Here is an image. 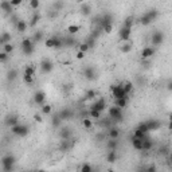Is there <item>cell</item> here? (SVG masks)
I'll list each match as a JSON object with an SVG mask.
<instances>
[{
  "label": "cell",
  "instance_id": "1",
  "mask_svg": "<svg viewBox=\"0 0 172 172\" xmlns=\"http://www.w3.org/2000/svg\"><path fill=\"white\" fill-rule=\"evenodd\" d=\"M15 156H12V155H7V156H4L1 159V164H3V169L5 172H11L12 168H14V164H15Z\"/></svg>",
  "mask_w": 172,
  "mask_h": 172
},
{
  "label": "cell",
  "instance_id": "2",
  "mask_svg": "<svg viewBox=\"0 0 172 172\" xmlns=\"http://www.w3.org/2000/svg\"><path fill=\"white\" fill-rule=\"evenodd\" d=\"M112 94H113L114 100H120V98H128V94L125 93V90L122 87V85H112Z\"/></svg>",
  "mask_w": 172,
  "mask_h": 172
},
{
  "label": "cell",
  "instance_id": "3",
  "mask_svg": "<svg viewBox=\"0 0 172 172\" xmlns=\"http://www.w3.org/2000/svg\"><path fill=\"white\" fill-rule=\"evenodd\" d=\"M11 132L14 133V134L20 136V137H24V136H27L28 134L30 129H28L27 125H20V124H18V125H15L14 128H11Z\"/></svg>",
  "mask_w": 172,
  "mask_h": 172
},
{
  "label": "cell",
  "instance_id": "4",
  "mask_svg": "<svg viewBox=\"0 0 172 172\" xmlns=\"http://www.w3.org/2000/svg\"><path fill=\"white\" fill-rule=\"evenodd\" d=\"M130 34H132V28H128L122 26L121 30L118 31V38H120L121 42H129L130 40Z\"/></svg>",
  "mask_w": 172,
  "mask_h": 172
},
{
  "label": "cell",
  "instance_id": "5",
  "mask_svg": "<svg viewBox=\"0 0 172 172\" xmlns=\"http://www.w3.org/2000/svg\"><path fill=\"white\" fill-rule=\"evenodd\" d=\"M109 117L121 121L122 120V109L121 108H118V106H116V105L109 108Z\"/></svg>",
  "mask_w": 172,
  "mask_h": 172
},
{
  "label": "cell",
  "instance_id": "6",
  "mask_svg": "<svg viewBox=\"0 0 172 172\" xmlns=\"http://www.w3.org/2000/svg\"><path fill=\"white\" fill-rule=\"evenodd\" d=\"M151 42L153 46H160L161 43L164 42V34L161 31H155L151 36Z\"/></svg>",
  "mask_w": 172,
  "mask_h": 172
},
{
  "label": "cell",
  "instance_id": "7",
  "mask_svg": "<svg viewBox=\"0 0 172 172\" xmlns=\"http://www.w3.org/2000/svg\"><path fill=\"white\" fill-rule=\"evenodd\" d=\"M53 69H54V63L51 62L50 59H43L42 62H40V70H42V73H44V74L50 73Z\"/></svg>",
  "mask_w": 172,
  "mask_h": 172
},
{
  "label": "cell",
  "instance_id": "8",
  "mask_svg": "<svg viewBox=\"0 0 172 172\" xmlns=\"http://www.w3.org/2000/svg\"><path fill=\"white\" fill-rule=\"evenodd\" d=\"M34 102L35 104H38V105H44V101H46V93L44 91H42V90H38V91H35V94H34Z\"/></svg>",
  "mask_w": 172,
  "mask_h": 172
},
{
  "label": "cell",
  "instance_id": "9",
  "mask_svg": "<svg viewBox=\"0 0 172 172\" xmlns=\"http://www.w3.org/2000/svg\"><path fill=\"white\" fill-rule=\"evenodd\" d=\"M105 108H106V102H105L104 98H100L97 102H94L93 105H91V110H97V112H100V113H101Z\"/></svg>",
  "mask_w": 172,
  "mask_h": 172
},
{
  "label": "cell",
  "instance_id": "10",
  "mask_svg": "<svg viewBox=\"0 0 172 172\" xmlns=\"http://www.w3.org/2000/svg\"><path fill=\"white\" fill-rule=\"evenodd\" d=\"M155 54V47H144L141 51V58L143 59H148Z\"/></svg>",
  "mask_w": 172,
  "mask_h": 172
},
{
  "label": "cell",
  "instance_id": "11",
  "mask_svg": "<svg viewBox=\"0 0 172 172\" xmlns=\"http://www.w3.org/2000/svg\"><path fill=\"white\" fill-rule=\"evenodd\" d=\"M143 141L141 139H136V137H132V147L136 151H143Z\"/></svg>",
  "mask_w": 172,
  "mask_h": 172
},
{
  "label": "cell",
  "instance_id": "12",
  "mask_svg": "<svg viewBox=\"0 0 172 172\" xmlns=\"http://www.w3.org/2000/svg\"><path fill=\"white\" fill-rule=\"evenodd\" d=\"M130 50H132V43H130V40H129V42H121V44H120V51H121L122 54H126V53H129Z\"/></svg>",
  "mask_w": 172,
  "mask_h": 172
},
{
  "label": "cell",
  "instance_id": "13",
  "mask_svg": "<svg viewBox=\"0 0 172 172\" xmlns=\"http://www.w3.org/2000/svg\"><path fill=\"white\" fill-rule=\"evenodd\" d=\"M27 27H28V24L26 20H18V22H16V30L19 32H24L27 30Z\"/></svg>",
  "mask_w": 172,
  "mask_h": 172
},
{
  "label": "cell",
  "instance_id": "14",
  "mask_svg": "<svg viewBox=\"0 0 172 172\" xmlns=\"http://www.w3.org/2000/svg\"><path fill=\"white\" fill-rule=\"evenodd\" d=\"M117 159H118V155L116 151H109L108 155H106V161H108V163H114Z\"/></svg>",
  "mask_w": 172,
  "mask_h": 172
},
{
  "label": "cell",
  "instance_id": "15",
  "mask_svg": "<svg viewBox=\"0 0 172 172\" xmlns=\"http://www.w3.org/2000/svg\"><path fill=\"white\" fill-rule=\"evenodd\" d=\"M147 125H148L149 130H157V129L160 128V121H157V120H151V121L147 122Z\"/></svg>",
  "mask_w": 172,
  "mask_h": 172
},
{
  "label": "cell",
  "instance_id": "16",
  "mask_svg": "<svg viewBox=\"0 0 172 172\" xmlns=\"http://www.w3.org/2000/svg\"><path fill=\"white\" fill-rule=\"evenodd\" d=\"M108 136H109V139H112V140H117L118 137H120V130H118L117 128H110Z\"/></svg>",
  "mask_w": 172,
  "mask_h": 172
},
{
  "label": "cell",
  "instance_id": "17",
  "mask_svg": "<svg viewBox=\"0 0 172 172\" xmlns=\"http://www.w3.org/2000/svg\"><path fill=\"white\" fill-rule=\"evenodd\" d=\"M106 148L109 149V151H116V149L118 148V140H108V143H106Z\"/></svg>",
  "mask_w": 172,
  "mask_h": 172
},
{
  "label": "cell",
  "instance_id": "18",
  "mask_svg": "<svg viewBox=\"0 0 172 172\" xmlns=\"http://www.w3.org/2000/svg\"><path fill=\"white\" fill-rule=\"evenodd\" d=\"M0 43H1V46L7 44V43H11V34L3 32V34H1V38H0Z\"/></svg>",
  "mask_w": 172,
  "mask_h": 172
},
{
  "label": "cell",
  "instance_id": "19",
  "mask_svg": "<svg viewBox=\"0 0 172 172\" xmlns=\"http://www.w3.org/2000/svg\"><path fill=\"white\" fill-rule=\"evenodd\" d=\"M57 62L58 63H61V65H69L70 63V59H69V57L67 55H65V54H59L58 57H57Z\"/></svg>",
  "mask_w": 172,
  "mask_h": 172
},
{
  "label": "cell",
  "instance_id": "20",
  "mask_svg": "<svg viewBox=\"0 0 172 172\" xmlns=\"http://www.w3.org/2000/svg\"><path fill=\"white\" fill-rule=\"evenodd\" d=\"M31 46H34V42H32V39H30V38H24V39L22 40V43H20L22 50L27 48V47H31Z\"/></svg>",
  "mask_w": 172,
  "mask_h": 172
},
{
  "label": "cell",
  "instance_id": "21",
  "mask_svg": "<svg viewBox=\"0 0 172 172\" xmlns=\"http://www.w3.org/2000/svg\"><path fill=\"white\" fill-rule=\"evenodd\" d=\"M85 77L87 79H90V81L96 78V73H94V70L91 69V67H86L85 69Z\"/></svg>",
  "mask_w": 172,
  "mask_h": 172
},
{
  "label": "cell",
  "instance_id": "22",
  "mask_svg": "<svg viewBox=\"0 0 172 172\" xmlns=\"http://www.w3.org/2000/svg\"><path fill=\"white\" fill-rule=\"evenodd\" d=\"M79 28L81 27H79L78 24H70V26L67 27V32L71 34V35H75L77 32H79Z\"/></svg>",
  "mask_w": 172,
  "mask_h": 172
},
{
  "label": "cell",
  "instance_id": "23",
  "mask_svg": "<svg viewBox=\"0 0 172 172\" xmlns=\"http://www.w3.org/2000/svg\"><path fill=\"white\" fill-rule=\"evenodd\" d=\"M152 147H153V143L147 137V139L143 141V151H151Z\"/></svg>",
  "mask_w": 172,
  "mask_h": 172
},
{
  "label": "cell",
  "instance_id": "24",
  "mask_svg": "<svg viewBox=\"0 0 172 172\" xmlns=\"http://www.w3.org/2000/svg\"><path fill=\"white\" fill-rule=\"evenodd\" d=\"M0 8L5 12H12V5H11V1H1L0 3Z\"/></svg>",
  "mask_w": 172,
  "mask_h": 172
},
{
  "label": "cell",
  "instance_id": "25",
  "mask_svg": "<svg viewBox=\"0 0 172 172\" xmlns=\"http://www.w3.org/2000/svg\"><path fill=\"white\" fill-rule=\"evenodd\" d=\"M5 124H7L8 126H11V128H14L15 125H18V118H16V116H10V117L7 118Z\"/></svg>",
  "mask_w": 172,
  "mask_h": 172
},
{
  "label": "cell",
  "instance_id": "26",
  "mask_svg": "<svg viewBox=\"0 0 172 172\" xmlns=\"http://www.w3.org/2000/svg\"><path fill=\"white\" fill-rule=\"evenodd\" d=\"M114 101H116V106L121 108V109H124L128 105V98H120V100H114Z\"/></svg>",
  "mask_w": 172,
  "mask_h": 172
},
{
  "label": "cell",
  "instance_id": "27",
  "mask_svg": "<svg viewBox=\"0 0 172 172\" xmlns=\"http://www.w3.org/2000/svg\"><path fill=\"white\" fill-rule=\"evenodd\" d=\"M140 23L143 24V26H148V24L152 23V20H151V18H149L147 14H144V15L140 18Z\"/></svg>",
  "mask_w": 172,
  "mask_h": 172
},
{
  "label": "cell",
  "instance_id": "28",
  "mask_svg": "<svg viewBox=\"0 0 172 172\" xmlns=\"http://www.w3.org/2000/svg\"><path fill=\"white\" fill-rule=\"evenodd\" d=\"M24 75H30V77H35V67L27 66L24 69Z\"/></svg>",
  "mask_w": 172,
  "mask_h": 172
},
{
  "label": "cell",
  "instance_id": "29",
  "mask_svg": "<svg viewBox=\"0 0 172 172\" xmlns=\"http://www.w3.org/2000/svg\"><path fill=\"white\" fill-rule=\"evenodd\" d=\"M122 87H124V90H125V93L129 94L133 90V83L129 82V81H125V82L122 83Z\"/></svg>",
  "mask_w": 172,
  "mask_h": 172
},
{
  "label": "cell",
  "instance_id": "30",
  "mask_svg": "<svg viewBox=\"0 0 172 172\" xmlns=\"http://www.w3.org/2000/svg\"><path fill=\"white\" fill-rule=\"evenodd\" d=\"M39 20H40V15H39V14H34V16H32L31 20H30V26H31V27L36 26Z\"/></svg>",
  "mask_w": 172,
  "mask_h": 172
},
{
  "label": "cell",
  "instance_id": "31",
  "mask_svg": "<svg viewBox=\"0 0 172 172\" xmlns=\"http://www.w3.org/2000/svg\"><path fill=\"white\" fill-rule=\"evenodd\" d=\"M133 137H136V139H141V140H145V139H147V133H143V132H140L139 129H136L134 133H133Z\"/></svg>",
  "mask_w": 172,
  "mask_h": 172
},
{
  "label": "cell",
  "instance_id": "32",
  "mask_svg": "<svg viewBox=\"0 0 172 172\" xmlns=\"http://www.w3.org/2000/svg\"><path fill=\"white\" fill-rule=\"evenodd\" d=\"M78 50L86 54V53L90 50V47H89V44H87L86 42H83V43H79V44H78Z\"/></svg>",
  "mask_w": 172,
  "mask_h": 172
},
{
  "label": "cell",
  "instance_id": "33",
  "mask_svg": "<svg viewBox=\"0 0 172 172\" xmlns=\"http://www.w3.org/2000/svg\"><path fill=\"white\" fill-rule=\"evenodd\" d=\"M51 105H48V104H44V105H42V113L46 114V116H48V114H51Z\"/></svg>",
  "mask_w": 172,
  "mask_h": 172
},
{
  "label": "cell",
  "instance_id": "34",
  "mask_svg": "<svg viewBox=\"0 0 172 172\" xmlns=\"http://www.w3.org/2000/svg\"><path fill=\"white\" fill-rule=\"evenodd\" d=\"M3 51H4V53H7V54H12V51H14V44H11V43L4 44V46H3Z\"/></svg>",
  "mask_w": 172,
  "mask_h": 172
},
{
  "label": "cell",
  "instance_id": "35",
  "mask_svg": "<svg viewBox=\"0 0 172 172\" xmlns=\"http://www.w3.org/2000/svg\"><path fill=\"white\" fill-rule=\"evenodd\" d=\"M136 129H139L140 132L143 133H148L149 132V129H148V125H147V122H143V124H140V125L137 126Z\"/></svg>",
  "mask_w": 172,
  "mask_h": 172
},
{
  "label": "cell",
  "instance_id": "36",
  "mask_svg": "<svg viewBox=\"0 0 172 172\" xmlns=\"http://www.w3.org/2000/svg\"><path fill=\"white\" fill-rule=\"evenodd\" d=\"M44 46L47 48H54V38H48L44 40Z\"/></svg>",
  "mask_w": 172,
  "mask_h": 172
},
{
  "label": "cell",
  "instance_id": "37",
  "mask_svg": "<svg viewBox=\"0 0 172 172\" xmlns=\"http://www.w3.org/2000/svg\"><path fill=\"white\" fill-rule=\"evenodd\" d=\"M133 26V18H126L125 20H124V27H128V28H132Z\"/></svg>",
  "mask_w": 172,
  "mask_h": 172
},
{
  "label": "cell",
  "instance_id": "38",
  "mask_svg": "<svg viewBox=\"0 0 172 172\" xmlns=\"http://www.w3.org/2000/svg\"><path fill=\"white\" fill-rule=\"evenodd\" d=\"M81 172H93V168H91L90 164L85 163V164H82V167H81Z\"/></svg>",
  "mask_w": 172,
  "mask_h": 172
},
{
  "label": "cell",
  "instance_id": "39",
  "mask_svg": "<svg viewBox=\"0 0 172 172\" xmlns=\"http://www.w3.org/2000/svg\"><path fill=\"white\" fill-rule=\"evenodd\" d=\"M82 125L85 126L86 129H90L93 124H91V120H90V118H83V120H82Z\"/></svg>",
  "mask_w": 172,
  "mask_h": 172
},
{
  "label": "cell",
  "instance_id": "40",
  "mask_svg": "<svg viewBox=\"0 0 172 172\" xmlns=\"http://www.w3.org/2000/svg\"><path fill=\"white\" fill-rule=\"evenodd\" d=\"M23 81H24V83H27V85H32V83H34V77L23 75Z\"/></svg>",
  "mask_w": 172,
  "mask_h": 172
},
{
  "label": "cell",
  "instance_id": "41",
  "mask_svg": "<svg viewBox=\"0 0 172 172\" xmlns=\"http://www.w3.org/2000/svg\"><path fill=\"white\" fill-rule=\"evenodd\" d=\"M42 39V32L38 31L34 34V36H32V42H34V44H35V42H39V40Z\"/></svg>",
  "mask_w": 172,
  "mask_h": 172
},
{
  "label": "cell",
  "instance_id": "42",
  "mask_svg": "<svg viewBox=\"0 0 172 172\" xmlns=\"http://www.w3.org/2000/svg\"><path fill=\"white\" fill-rule=\"evenodd\" d=\"M34 50H35V46H31V47H27V48H24L23 51V54L24 55H31L32 53H34Z\"/></svg>",
  "mask_w": 172,
  "mask_h": 172
},
{
  "label": "cell",
  "instance_id": "43",
  "mask_svg": "<svg viewBox=\"0 0 172 172\" xmlns=\"http://www.w3.org/2000/svg\"><path fill=\"white\" fill-rule=\"evenodd\" d=\"M102 28H104V32L110 34V32L113 31V24H105V26H102Z\"/></svg>",
  "mask_w": 172,
  "mask_h": 172
},
{
  "label": "cell",
  "instance_id": "44",
  "mask_svg": "<svg viewBox=\"0 0 172 172\" xmlns=\"http://www.w3.org/2000/svg\"><path fill=\"white\" fill-rule=\"evenodd\" d=\"M96 96H97V93H96L94 90H87V91H86V98H87V100H93Z\"/></svg>",
  "mask_w": 172,
  "mask_h": 172
},
{
  "label": "cell",
  "instance_id": "45",
  "mask_svg": "<svg viewBox=\"0 0 172 172\" xmlns=\"http://www.w3.org/2000/svg\"><path fill=\"white\" fill-rule=\"evenodd\" d=\"M39 5H40V3L38 0H31V1H30V7H31L32 10H38Z\"/></svg>",
  "mask_w": 172,
  "mask_h": 172
},
{
  "label": "cell",
  "instance_id": "46",
  "mask_svg": "<svg viewBox=\"0 0 172 172\" xmlns=\"http://www.w3.org/2000/svg\"><path fill=\"white\" fill-rule=\"evenodd\" d=\"M71 117V112L70 110H63L62 113H61V118H70Z\"/></svg>",
  "mask_w": 172,
  "mask_h": 172
},
{
  "label": "cell",
  "instance_id": "47",
  "mask_svg": "<svg viewBox=\"0 0 172 172\" xmlns=\"http://www.w3.org/2000/svg\"><path fill=\"white\" fill-rule=\"evenodd\" d=\"M90 117L91 118H100L101 117V113L97 112V110H90Z\"/></svg>",
  "mask_w": 172,
  "mask_h": 172
},
{
  "label": "cell",
  "instance_id": "48",
  "mask_svg": "<svg viewBox=\"0 0 172 172\" xmlns=\"http://www.w3.org/2000/svg\"><path fill=\"white\" fill-rule=\"evenodd\" d=\"M85 57H86L85 53H82V51H79V50L77 51V54H75V58L78 59V61H82V59L85 58Z\"/></svg>",
  "mask_w": 172,
  "mask_h": 172
},
{
  "label": "cell",
  "instance_id": "49",
  "mask_svg": "<svg viewBox=\"0 0 172 172\" xmlns=\"http://www.w3.org/2000/svg\"><path fill=\"white\" fill-rule=\"evenodd\" d=\"M16 74H18V71H16V70H11L10 73H8V77H7V78H8V79H11V81H12V79H15V78H16Z\"/></svg>",
  "mask_w": 172,
  "mask_h": 172
},
{
  "label": "cell",
  "instance_id": "50",
  "mask_svg": "<svg viewBox=\"0 0 172 172\" xmlns=\"http://www.w3.org/2000/svg\"><path fill=\"white\" fill-rule=\"evenodd\" d=\"M86 43L89 44V47L91 48V47H94V44H96V39H94L93 36H90L89 39H86Z\"/></svg>",
  "mask_w": 172,
  "mask_h": 172
},
{
  "label": "cell",
  "instance_id": "51",
  "mask_svg": "<svg viewBox=\"0 0 172 172\" xmlns=\"http://www.w3.org/2000/svg\"><path fill=\"white\" fill-rule=\"evenodd\" d=\"M7 58H8V54L7 53H4V51H1V53H0V62H5V61H7Z\"/></svg>",
  "mask_w": 172,
  "mask_h": 172
},
{
  "label": "cell",
  "instance_id": "52",
  "mask_svg": "<svg viewBox=\"0 0 172 172\" xmlns=\"http://www.w3.org/2000/svg\"><path fill=\"white\" fill-rule=\"evenodd\" d=\"M82 14H83V15H89V14H90V7H89V5L83 4V5H82Z\"/></svg>",
  "mask_w": 172,
  "mask_h": 172
},
{
  "label": "cell",
  "instance_id": "53",
  "mask_svg": "<svg viewBox=\"0 0 172 172\" xmlns=\"http://www.w3.org/2000/svg\"><path fill=\"white\" fill-rule=\"evenodd\" d=\"M34 120H35L36 122H39V124H42L43 122V117L40 116V114H34Z\"/></svg>",
  "mask_w": 172,
  "mask_h": 172
},
{
  "label": "cell",
  "instance_id": "54",
  "mask_svg": "<svg viewBox=\"0 0 172 172\" xmlns=\"http://www.w3.org/2000/svg\"><path fill=\"white\" fill-rule=\"evenodd\" d=\"M22 4V0H11V5L12 7H18Z\"/></svg>",
  "mask_w": 172,
  "mask_h": 172
},
{
  "label": "cell",
  "instance_id": "55",
  "mask_svg": "<svg viewBox=\"0 0 172 172\" xmlns=\"http://www.w3.org/2000/svg\"><path fill=\"white\" fill-rule=\"evenodd\" d=\"M145 172H156V167H155V165H149L148 168L145 169Z\"/></svg>",
  "mask_w": 172,
  "mask_h": 172
},
{
  "label": "cell",
  "instance_id": "56",
  "mask_svg": "<svg viewBox=\"0 0 172 172\" xmlns=\"http://www.w3.org/2000/svg\"><path fill=\"white\" fill-rule=\"evenodd\" d=\"M54 7L57 8V11H58L59 8H62V7H63V3H62V1H58V3H54Z\"/></svg>",
  "mask_w": 172,
  "mask_h": 172
},
{
  "label": "cell",
  "instance_id": "57",
  "mask_svg": "<svg viewBox=\"0 0 172 172\" xmlns=\"http://www.w3.org/2000/svg\"><path fill=\"white\" fill-rule=\"evenodd\" d=\"M168 129L172 130V113L169 114V124H168Z\"/></svg>",
  "mask_w": 172,
  "mask_h": 172
},
{
  "label": "cell",
  "instance_id": "58",
  "mask_svg": "<svg viewBox=\"0 0 172 172\" xmlns=\"http://www.w3.org/2000/svg\"><path fill=\"white\" fill-rule=\"evenodd\" d=\"M167 89H168V90H172V82H168V85H167Z\"/></svg>",
  "mask_w": 172,
  "mask_h": 172
},
{
  "label": "cell",
  "instance_id": "59",
  "mask_svg": "<svg viewBox=\"0 0 172 172\" xmlns=\"http://www.w3.org/2000/svg\"><path fill=\"white\" fill-rule=\"evenodd\" d=\"M169 161H171V163H172V153H171V155H169Z\"/></svg>",
  "mask_w": 172,
  "mask_h": 172
},
{
  "label": "cell",
  "instance_id": "60",
  "mask_svg": "<svg viewBox=\"0 0 172 172\" xmlns=\"http://www.w3.org/2000/svg\"><path fill=\"white\" fill-rule=\"evenodd\" d=\"M108 172H114V169H109V171H108Z\"/></svg>",
  "mask_w": 172,
  "mask_h": 172
},
{
  "label": "cell",
  "instance_id": "61",
  "mask_svg": "<svg viewBox=\"0 0 172 172\" xmlns=\"http://www.w3.org/2000/svg\"><path fill=\"white\" fill-rule=\"evenodd\" d=\"M38 172H47V171H43V169H40V171H38Z\"/></svg>",
  "mask_w": 172,
  "mask_h": 172
}]
</instances>
